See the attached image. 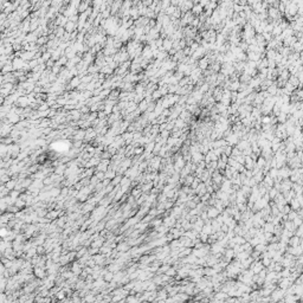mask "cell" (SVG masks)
Here are the masks:
<instances>
[{
  "mask_svg": "<svg viewBox=\"0 0 303 303\" xmlns=\"http://www.w3.org/2000/svg\"><path fill=\"white\" fill-rule=\"evenodd\" d=\"M297 217H298V213H297L296 211H293V212H290V213H289V216H288L289 220H291V222H293L295 218H297Z\"/></svg>",
  "mask_w": 303,
  "mask_h": 303,
  "instance_id": "6",
  "label": "cell"
},
{
  "mask_svg": "<svg viewBox=\"0 0 303 303\" xmlns=\"http://www.w3.org/2000/svg\"><path fill=\"white\" fill-rule=\"evenodd\" d=\"M291 208L294 210V211H298L300 208H301V205H300V203H298V200L296 199V197L291 200Z\"/></svg>",
  "mask_w": 303,
  "mask_h": 303,
  "instance_id": "2",
  "label": "cell"
},
{
  "mask_svg": "<svg viewBox=\"0 0 303 303\" xmlns=\"http://www.w3.org/2000/svg\"><path fill=\"white\" fill-rule=\"evenodd\" d=\"M290 169L289 168H282L281 171H279V175L281 176H283V178H287V176H289L290 175Z\"/></svg>",
  "mask_w": 303,
  "mask_h": 303,
  "instance_id": "3",
  "label": "cell"
},
{
  "mask_svg": "<svg viewBox=\"0 0 303 303\" xmlns=\"http://www.w3.org/2000/svg\"><path fill=\"white\" fill-rule=\"evenodd\" d=\"M293 223H294V225L296 226V227H298V226H301L302 224H303V219L301 218V216L298 215V217L297 218H295L294 220H293Z\"/></svg>",
  "mask_w": 303,
  "mask_h": 303,
  "instance_id": "4",
  "label": "cell"
},
{
  "mask_svg": "<svg viewBox=\"0 0 303 303\" xmlns=\"http://www.w3.org/2000/svg\"><path fill=\"white\" fill-rule=\"evenodd\" d=\"M286 11H287V13L289 14V17H295V15L298 13V5L293 1V3H290V4L287 6Z\"/></svg>",
  "mask_w": 303,
  "mask_h": 303,
  "instance_id": "1",
  "label": "cell"
},
{
  "mask_svg": "<svg viewBox=\"0 0 303 303\" xmlns=\"http://www.w3.org/2000/svg\"><path fill=\"white\" fill-rule=\"evenodd\" d=\"M290 244H291L293 246H298V245H300V237L296 236V237L291 238V239H290Z\"/></svg>",
  "mask_w": 303,
  "mask_h": 303,
  "instance_id": "5",
  "label": "cell"
}]
</instances>
